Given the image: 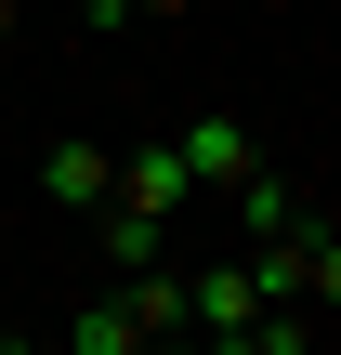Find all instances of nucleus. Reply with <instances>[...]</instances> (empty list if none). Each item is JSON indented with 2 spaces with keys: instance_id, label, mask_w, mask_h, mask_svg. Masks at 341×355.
Wrapping results in <instances>:
<instances>
[{
  "instance_id": "1",
  "label": "nucleus",
  "mask_w": 341,
  "mask_h": 355,
  "mask_svg": "<svg viewBox=\"0 0 341 355\" xmlns=\"http://www.w3.org/2000/svg\"><path fill=\"white\" fill-rule=\"evenodd\" d=\"M237 263H250V290H263V303H302V316L341 290V237H329V211H315V198H302L276 237H250Z\"/></svg>"
},
{
  "instance_id": "2",
  "label": "nucleus",
  "mask_w": 341,
  "mask_h": 355,
  "mask_svg": "<svg viewBox=\"0 0 341 355\" xmlns=\"http://www.w3.org/2000/svg\"><path fill=\"white\" fill-rule=\"evenodd\" d=\"M171 158H184V184H197V198H223V184H237V171L263 158V132L210 105V119H184V132H171Z\"/></svg>"
},
{
  "instance_id": "3",
  "label": "nucleus",
  "mask_w": 341,
  "mask_h": 355,
  "mask_svg": "<svg viewBox=\"0 0 341 355\" xmlns=\"http://www.w3.org/2000/svg\"><path fill=\"white\" fill-rule=\"evenodd\" d=\"M105 211H145V224H171V237H184L197 184H184V158H171V145H131V158H118V198H105Z\"/></svg>"
},
{
  "instance_id": "4",
  "label": "nucleus",
  "mask_w": 341,
  "mask_h": 355,
  "mask_svg": "<svg viewBox=\"0 0 341 355\" xmlns=\"http://www.w3.org/2000/svg\"><path fill=\"white\" fill-rule=\"evenodd\" d=\"M39 198H53V211H105V198H118V145H53V158H39Z\"/></svg>"
},
{
  "instance_id": "5",
  "label": "nucleus",
  "mask_w": 341,
  "mask_h": 355,
  "mask_svg": "<svg viewBox=\"0 0 341 355\" xmlns=\"http://www.w3.org/2000/svg\"><path fill=\"white\" fill-rule=\"evenodd\" d=\"M197 355H315V316H302V303H263V316H237V329H210Z\"/></svg>"
},
{
  "instance_id": "6",
  "label": "nucleus",
  "mask_w": 341,
  "mask_h": 355,
  "mask_svg": "<svg viewBox=\"0 0 341 355\" xmlns=\"http://www.w3.org/2000/svg\"><path fill=\"white\" fill-rule=\"evenodd\" d=\"M66 355H145V316H131V303H105V290H92V303H79V316H66Z\"/></svg>"
},
{
  "instance_id": "7",
  "label": "nucleus",
  "mask_w": 341,
  "mask_h": 355,
  "mask_svg": "<svg viewBox=\"0 0 341 355\" xmlns=\"http://www.w3.org/2000/svg\"><path fill=\"white\" fill-rule=\"evenodd\" d=\"M171 13H184V0H79V26H105V40H118V26H171Z\"/></svg>"
},
{
  "instance_id": "8",
  "label": "nucleus",
  "mask_w": 341,
  "mask_h": 355,
  "mask_svg": "<svg viewBox=\"0 0 341 355\" xmlns=\"http://www.w3.org/2000/svg\"><path fill=\"white\" fill-rule=\"evenodd\" d=\"M145 355H197V329H158V343H145Z\"/></svg>"
},
{
  "instance_id": "9",
  "label": "nucleus",
  "mask_w": 341,
  "mask_h": 355,
  "mask_svg": "<svg viewBox=\"0 0 341 355\" xmlns=\"http://www.w3.org/2000/svg\"><path fill=\"white\" fill-rule=\"evenodd\" d=\"M0 355H66V343H26V329H0Z\"/></svg>"
},
{
  "instance_id": "10",
  "label": "nucleus",
  "mask_w": 341,
  "mask_h": 355,
  "mask_svg": "<svg viewBox=\"0 0 341 355\" xmlns=\"http://www.w3.org/2000/svg\"><path fill=\"white\" fill-rule=\"evenodd\" d=\"M13 26H26V0H0V40H13Z\"/></svg>"
},
{
  "instance_id": "11",
  "label": "nucleus",
  "mask_w": 341,
  "mask_h": 355,
  "mask_svg": "<svg viewBox=\"0 0 341 355\" xmlns=\"http://www.w3.org/2000/svg\"><path fill=\"white\" fill-rule=\"evenodd\" d=\"M26 13H39V0H26Z\"/></svg>"
}]
</instances>
